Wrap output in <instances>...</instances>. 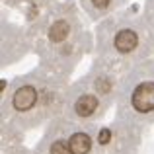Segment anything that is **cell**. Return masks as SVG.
Here are the masks:
<instances>
[{"instance_id": "obj_1", "label": "cell", "mask_w": 154, "mask_h": 154, "mask_svg": "<svg viewBox=\"0 0 154 154\" xmlns=\"http://www.w3.org/2000/svg\"><path fill=\"white\" fill-rule=\"evenodd\" d=\"M131 105L139 113L154 111V80L140 82L131 94Z\"/></svg>"}, {"instance_id": "obj_2", "label": "cell", "mask_w": 154, "mask_h": 154, "mask_svg": "<svg viewBox=\"0 0 154 154\" xmlns=\"http://www.w3.org/2000/svg\"><path fill=\"white\" fill-rule=\"evenodd\" d=\"M37 100H39L37 88L31 86V84H23V86H20L18 90L14 92L12 103H14V109H16V111H29V109L35 107Z\"/></svg>"}, {"instance_id": "obj_3", "label": "cell", "mask_w": 154, "mask_h": 154, "mask_svg": "<svg viewBox=\"0 0 154 154\" xmlns=\"http://www.w3.org/2000/svg\"><path fill=\"white\" fill-rule=\"evenodd\" d=\"M113 45H115V51L121 53V55H129L139 47V35H137L135 29H129V27H123L115 33V39H113Z\"/></svg>"}, {"instance_id": "obj_4", "label": "cell", "mask_w": 154, "mask_h": 154, "mask_svg": "<svg viewBox=\"0 0 154 154\" xmlns=\"http://www.w3.org/2000/svg\"><path fill=\"white\" fill-rule=\"evenodd\" d=\"M98 98L94 94H82L74 103V111L78 113L80 117H90L92 113L98 109Z\"/></svg>"}, {"instance_id": "obj_5", "label": "cell", "mask_w": 154, "mask_h": 154, "mask_svg": "<svg viewBox=\"0 0 154 154\" xmlns=\"http://www.w3.org/2000/svg\"><path fill=\"white\" fill-rule=\"evenodd\" d=\"M68 148H70V154H88L92 148V139L86 133H74L68 139Z\"/></svg>"}, {"instance_id": "obj_6", "label": "cell", "mask_w": 154, "mask_h": 154, "mask_svg": "<svg viewBox=\"0 0 154 154\" xmlns=\"http://www.w3.org/2000/svg\"><path fill=\"white\" fill-rule=\"evenodd\" d=\"M51 154H70L68 143H64V140H55V143L51 144Z\"/></svg>"}, {"instance_id": "obj_7", "label": "cell", "mask_w": 154, "mask_h": 154, "mask_svg": "<svg viewBox=\"0 0 154 154\" xmlns=\"http://www.w3.org/2000/svg\"><path fill=\"white\" fill-rule=\"evenodd\" d=\"M98 140H100V144H107L109 140H111V131H109V129H102Z\"/></svg>"}, {"instance_id": "obj_8", "label": "cell", "mask_w": 154, "mask_h": 154, "mask_svg": "<svg viewBox=\"0 0 154 154\" xmlns=\"http://www.w3.org/2000/svg\"><path fill=\"white\" fill-rule=\"evenodd\" d=\"M92 4H94L96 8H98V10H105V8L109 6V4H111V0H90Z\"/></svg>"}]
</instances>
